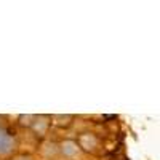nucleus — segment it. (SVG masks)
I'll return each instance as SVG.
<instances>
[{
  "label": "nucleus",
  "mask_w": 160,
  "mask_h": 160,
  "mask_svg": "<svg viewBox=\"0 0 160 160\" xmlns=\"http://www.w3.org/2000/svg\"><path fill=\"white\" fill-rule=\"evenodd\" d=\"M13 148V138L8 135L7 131L0 130V154H7Z\"/></svg>",
  "instance_id": "f257e3e1"
}]
</instances>
